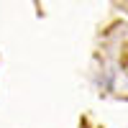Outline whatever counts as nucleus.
I'll return each mask as SVG.
<instances>
[{
	"instance_id": "f257e3e1",
	"label": "nucleus",
	"mask_w": 128,
	"mask_h": 128,
	"mask_svg": "<svg viewBox=\"0 0 128 128\" xmlns=\"http://www.w3.org/2000/svg\"><path fill=\"white\" fill-rule=\"evenodd\" d=\"M123 3H126V5H128V0H123Z\"/></svg>"
}]
</instances>
